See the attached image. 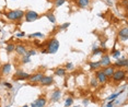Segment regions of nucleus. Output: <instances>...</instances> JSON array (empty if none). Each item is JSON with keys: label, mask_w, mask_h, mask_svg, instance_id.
Here are the masks:
<instances>
[{"label": "nucleus", "mask_w": 128, "mask_h": 107, "mask_svg": "<svg viewBox=\"0 0 128 107\" xmlns=\"http://www.w3.org/2000/svg\"><path fill=\"white\" fill-rule=\"evenodd\" d=\"M113 67H114V68H117V69L126 68V67H127V59H126V58L117 59V60H116V62H114Z\"/></svg>", "instance_id": "obj_14"}, {"label": "nucleus", "mask_w": 128, "mask_h": 107, "mask_svg": "<svg viewBox=\"0 0 128 107\" xmlns=\"http://www.w3.org/2000/svg\"><path fill=\"white\" fill-rule=\"evenodd\" d=\"M22 107H28V105H24V106H22Z\"/></svg>", "instance_id": "obj_37"}, {"label": "nucleus", "mask_w": 128, "mask_h": 107, "mask_svg": "<svg viewBox=\"0 0 128 107\" xmlns=\"http://www.w3.org/2000/svg\"><path fill=\"white\" fill-rule=\"evenodd\" d=\"M14 51H16V55H19V56H24L28 51V48L24 44H16V48H14Z\"/></svg>", "instance_id": "obj_10"}, {"label": "nucleus", "mask_w": 128, "mask_h": 107, "mask_svg": "<svg viewBox=\"0 0 128 107\" xmlns=\"http://www.w3.org/2000/svg\"><path fill=\"white\" fill-rule=\"evenodd\" d=\"M4 85L7 86V88H9V89H12V85H11L10 83H7V82H4Z\"/></svg>", "instance_id": "obj_34"}, {"label": "nucleus", "mask_w": 128, "mask_h": 107, "mask_svg": "<svg viewBox=\"0 0 128 107\" xmlns=\"http://www.w3.org/2000/svg\"><path fill=\"white\" fill-rule=\"evenodd\" d=\"M95 79L98 80V84H105V83L108 81V79L106 78V76L104 74V72L102 69H98V70L95 71Z\"/></svg>", "instance_id": "obj_7"}, {"label": "nucleus", "mask_w": 128, "mask_h": 107, "mask_svg": "<svg viewBox=\"0 0 128 107\" xmlns=\"http://www.w3.org/2000/svg\"><path fill=\"white\" fill-rule=\"evenodd\" d=\"M67 1V0H54V4H55V7H60V5H62L65 2Z\"/></svg>", "instance_id": "obj_27"}, {"label": "nucleus", "mask_w": 128, "mask_h": 107, "mask_svg": "<svg viewBox=\"0 0 128 107\" xmlns=\"http://www.w3.org/2000/svg\"><path fill=\"white\" fill-rule=\"evenodd\" d=\"M88 103H89L88 100H84V101H83V105H88Z\"/></svg>", "instance_id": "obj_36"}, {"label": "nucleus", "mask_w": 128, "mask_h": 107, "mask_svg": "<svg viewBox=\"0 0 128 107\" xmlns=\"http://www.w3.org/2000/svg\"><path fill=\"white\" fill-rule=\"evenodd\" d=\"M89 66H90V70L91 71H96L98 69H101V62L100 61H92V62H89Z\"/></svg>", "instance_id": "obj_17"}, {"label": "nucleus", "mask_w": 128, "mask_h": 107, "mask_svg": "<svg viewBox=\"0 0 128 107\" xmlns=\"http://www.w3.org/2000/svg\"><path fill=\"white\" fill-rule=\"evenodd\" d=\"M126 76H127V72L125 69H115L114 73H113L110 79H112V81L114 83H120L126 80Z\"/></svg>", "instance_id": "obj_2"}, {"label": "nucleus", "mask_w": 128, "mask_h": 107, "mask_svg": "<svg viewBox=\"0 0 128 107\" xmlns=\"http://www.w3.org/2000/svg\"><path fill=\"white\" fill-rule=\"evenodd\" d=\"M45 35L43 33H40V32H37V33H32L28 35V37L30 38H43Z\"/></svg>", "instance_id": "obj_23"}, {"label": "nucleus", "mask_w": 128, "mask_h": 107, "mask_svg": "<svg viewBox=\"0 0 128 107\" xmlns=\"http://www.w3.org/2000/svg\"><path fill=\"white\" fill-rule=\"evenodd\" d=\"M122 92H123V91H120V92H118V93H115V94L110 95V96L108 97V100H110V101H114V100H115V98H116V97H117V96H118V95H120V93H122Z\"/></svg>", "instance_id": "obj_30"}, {"label": "nucleus", "mask_w": 128, "mask_h": 107, "mask_svg": "<svg viewBox=\"0 0 128 107\" xmlns=\"http://www.w3.org/2000/svg\"><path fill=\"white\" fill-rule=\"evenodd\" d=\"M60 97H62V91H60V90H55L53 93H52V95H50V101L53 103L59 102Z\"/></svg>", "instance_id": "obj_15"}, {"label": "nucleus", "mask_w": 128, "mask_h": 107, "mask_svg": "<svg viewBox=\"0 0 128 107\" xmlns=\"http://www.w3.org/2000/svg\"><path fill=\"white\" fill-rule=\"evenodd\" d=\"M69 25H70L69 23H65V24H62V26H60V28H62V30H65V28H67V27L69 26Z\"/></svg>", "instance_id": "obj_32"}, {"label": "nucleus", "mask_w": 128, "mask_h": 107, "mask_svg": "<svg viewBox=\"0 0 128 107\" xmlns=\"http://www.w3.org/2000/svg\"><path fill=\"white\" fill-rule=\"evenodd\" d=\"M67 73V70L65 68H57L56 70H55V74H56L57 77H60V78H64L66 76Z\"/></svg>", "instance_id": "obj_19"}, {"label": "nucleus", "mask_w": 128, "mask_h": 107, "mask_svg": "<svg viewBox=\"0 0 128 107\" xmlns=\"http://www.w3.org/2000/svg\"><path fill=\"white\" fill-rule=\"evenodd\" d=\"M44 76L45 74L43 73V72H36V73H34V74H31L28 81L31 83V84H37V83L40 82V80L43 79Z\"/></svg>", "instance_id": "obj_6"}, {"label": "nucleus", "mask_w": 128, "mask_h": 107, "mask_svg": "<svg viewBox=\"0 0 128 107\" xmlns=\"http://www.w3.org/2000/svg\"><path fill=\"white\" fill-rule=\"evenodd\" d=\"M22 63H28L31 62V57L26 56V55H24V56H22V59H21Z\"/></svg>", "instance_id": "obj_28"}, {"label": "nucleus", "mask_w": 128, "mask_h": 107, "mask_svg": "<svg viewBox=\"0 0 128 107\" xmlns=\"http://www.w3.org/2000/svg\"><path fill=\"white\" fill-rule=\"evenodd\" d=\"M14 48H16V45L10 43V44H7V46H6V51H7L8 54H11L14 51Z\"/></svg>", "instance_id": "obj_21"}, {"label": "nucleus", "mask_w": 128, "mask_h": 107, "mask_svg": "<svg viewBox=\"0 0 128 107\" xmlns=\"http://www.w3.org/2000/svg\"><path fill=\"white\" fill-rule=\"evenodd\" d=\"M105 49L104 48H100L98 46H93V55H102L104 54Z\"/></svg>", "instance_id": "obj_20"}, {"label": "nucleus", "mask_w": 128, "mask_h": 107, "mask_svg": "<svg viewBox=\"0 0 128 107\" xmlns=\"http://www.w3.org/2000/svg\"><path fill=\"white\" fill-rule=\"evenodd\" d=\"M46 18L48 19V21L50 22V23H53V24H55L56 23V18H55V15L52 12H48V13H46Z\"/></svg>", "instance_id": "obj_22"}, {"label": "nucleus", "mask_w": 128, "mask_h": 107, "mask_svg": "<svg viewBox=\"0 0 128 107\" xmlns=\"http://www.w3.org/2000/svg\"><path fill=\"white\" fill-rule=\"evenodd\" d=\"M16 36H18V37H24V36H26V35H25L24 32H21V33H18V34H16Z\"/></svg>", "instance_id": "obj_33"}, {"label": "nucleus", "mask_w": 128, "mask_h": 107, "mask_svg": "<svg viewBox=\"0 0 128 107\" xmlns=\"http://www.w3.org/2000/svg\"><path fill=\"white\" fill-rule=\"evenodd\" d=\"M40 84L42 86H50L54 84V77L53 76H44L43 79L40 80Z\"/></svg>", "instance_id": "obj_8"}, {"label": "nucleus", "mask_w": 128, "mask_h": 107, "mask_svg": "<svg viewBox=\"0 0 128 107\" xmlns=\"http://www.w3.org/2000/svg\"><path fill=\"white\" fill-rule=\"evenodd\" d=\"M72 103H74V98H72V97H68L66 100V102H65V107H70L72 105Z\"/></svg>", "instance_id": "obj_26"}, {"label": "nucleus", "mask_w": 128, "mask_h": 107, "mask_svg": "<svg viewBox=\"0 0 128 107\" xmlns=\"http://www.w3.org/2000/svg\"><path fill=\"white\" fill-rule=\"evenodd\" d=\"M101 66L102 67H107V66H110L112 65V61H110V57L108 56L107 54H103L101 57Z\"/></svg>", "instance_id": "obj_12"}, {"label": "nucleus", "mask_w": 128, "mask_h": 107, "mask_svg": "<svg viewBox=\"0 0 128 107\" xmlns=\"http://www.w3.org/2000/svg\"><path fill=\"white\" fill-rule=\"evenodd\" d=\"M6 18L9 21H13V22H19L24 18V11L23 10H10L8 12H6Z\"/></svg>", "instance_id": "obj_1"}, {"label": "nucleus", "mask_w": 128, "mask_h": 107, "mask_svg": "<svg viewBox=\"0 0 128 107\" xmlns=\"http://www.w3.org/2000/svg\"><path fill=\"white\" fill-rule=\"evenodd\" d=\"M98 80L95 79V77L92 78V79L90 80V86L93 89H95V88H98Z\"/></svg>", "instance_id": "obj_24"}, {"label": "nucleus", "mask_w": 128, "mask_h": 107, "mask_svg": "<svg viewBox=\"0 0 128 107\" xmlns=\"http://www.w3.org/2000/svg\"><path fill=\"white\" fill-rule=\"evenodd\" d=\"M107 107H113V101H112V102H110L108 104H107Z\"/></svg>", "instance_id": "obj_35"}, {"label": "nucleus", "mask_w": 128, "mask_h": 107, "mask_svg": "<svg viewBox=\"0 0 128 107\" xmlns=\"http://www.w3.org/2000/svg\"><path fill=\"white\" fill-rule=\"evenodd\" d=\"M65 69H66V70H71V69H74V65H72L71 62H67Z\"/></svg>", "instance_id": "obj_31"}, {"label": "nucleus", "mask_w": 128, "mask_h": 107, "mask_svg": "<svg viewBox=\"0 0 128 107\" xmlns=\"http://www.w3.org/2000/svg\"><path fill=\"white\" fill-rule=\"evenodd\" d=\"M46 103H47L46 98L44 96H40L37 100H35L33 103L31 104V107H45Z\"/></svg>", "instance_id": "obj_9"}, {"label": "nucleus", "mask_w": 128, "mask_h": 107, "mask_svg": "<svg viewBox=\"0 0 128 107\" xmlns=\"http://www.w3.org/2000/svg\"><path fill=\"white\" fill-rule=\"evenodd\" d=\"M11 71V63L7 62L1 67V73L2 74H9Z\"/></svg>", "instance_id": "obj_18"}, {"label": "nucleus", "mask_w": 128, "mask_h": 107, "mask_svg": "<svg viewBox=\"0 0 128 107\" xmlns=\"http://www.w3.org/2000/svg\"><path fill=\"white\" fill-rule=\"evenodd\" d=\"M59 40L57 38H52L49 39L47 42V44H46V49H47V54H56L58 51V49H59Z\"/></svg>", "instance_id": "obj_3"}, {"label": "nucleus", "mask_w": 128, "mask_h": 107, "mask_svg": "<svg viewBox=\"0 0 128 107\" xmlns=\"http://www.w3.org/2000/svg\"><path fill=\"white\" fill-rule=\"evenodd\" d=\"M24 18H25V21L26 22H34L40 19V14L37 13L36 11L28 10L26 12H24Z\"/></svg>", "instance_id": "obj_4"}, {"label": "nucleus", "mask_w": 128, "mask_h": 107, "mask_svg": "<svg viewBox=\"0 0 128 107\" xmlns=\"http://www.w3.org/2000/svg\"><path fill=\"white\" fill-rule=\"evenodd\" d=\"M31 74L28 73V72H24L23 70H16V74H14L13 79L16 81H28V78H30Z\"/></svg>", "instance_id": "obj_5"}, {"label": "nucleus", "mask_w": 128, "mask_h": 107, "mask_svg": "<svg viewBox=\"0 0 128 107\" xmlns=\"http://www.w3.org/2000/svg\"><path fill=\"white\" fill-rule=\"evenodd\" d=\"M90 2L91 0H77V4L78 7L81 8V9H86L90 5Z\"/></svg>", "instance_id": "obj_16"}, {"label": "nucleus", "mask_w": 128, "mask_h": 107, "mask_svg": "<svg viewBox=\"0 0 128 107\" xmlns=\"http://www.w3.org/2000/svg\"><path fill=\"white\" fill-rule=\"evenodd\" d=\"M115 69H116V68L113 67V65H110V66H107V67H103V69H102V70H103V72H104V74L106 76V78L110 80V78H112L113 73H114Z\"/></svg>", "instance_id": "obj_11"}, {"label": "nucleus", "mask_w": 128, "mask_h": 107, "mask_svg": "<svg viewBox=\"0 0 128 107\" xmlns=\"http://www.w3.org/2000/svg\"><path fill=\"white\" fill-rule=\"evenodd\" d=\"M112 57L115 59H118L120 57V50H113L112 53Z\"/></svg>", "instance_id": "obj_29"}, {"label": "nucleus", "mask_w": 128, "mask_h": 107, "mask_svg": "<svg viewBox=\"0 0 128 107\" xmlns=\"http://www.w3.org/2000/svg\"><path fill=\"white\" fill-rule=\"evenodd\" d=\"M118 38L122 40V42H126L128 39V28L127 26L123 27L120 31L118 32Z\"/></svg>", "instance_id": "obj_13"}, {"label": "nucleus", "mask_w": 128, "mask_h": 107, "mask_svg": "<svg viewBox=\"0 0 128 107\" xmlns=\"http://www.w3.org/2000/svg\"><path fill=\"white\" fill-rule=\"evenodd\" d=\"M37 54V51L35 50V49H28V51H26V56L28 57H32V56H35V55Z\"/></svg>", "instance_id": "obj_25"}]
</instances>
